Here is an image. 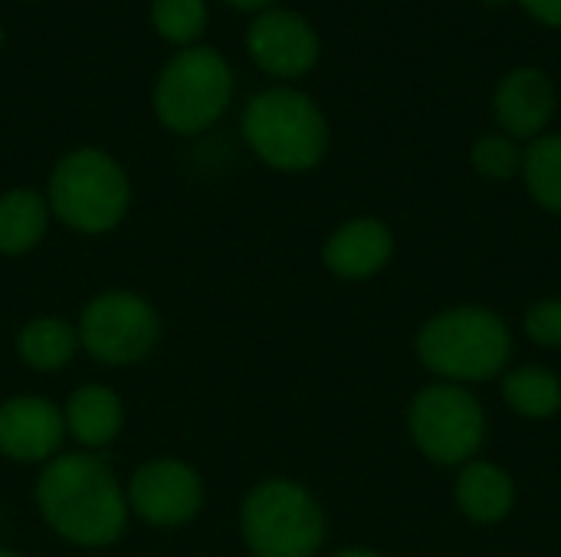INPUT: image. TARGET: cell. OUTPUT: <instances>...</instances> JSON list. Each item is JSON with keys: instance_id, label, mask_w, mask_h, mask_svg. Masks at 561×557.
Wrapping results in <instances>:
<instances>
[{"instance_id": "4316f807", "label": "cell", "mask_w": 561, "mask_h": 557, "mask_svg": "<svg viewBox=\"0 0 561 557\" xmlns=\"http://www.w3.org/2000/svg\"><path fill=\"white\" fill-rule=\"evenodd\" d=\"M0 557H20V555H13V552H3V548H0Z\"/></svg>"}, {"instance_id": "30bf717a", "label": "cell", "mask_w": 561, "mask_h": 557, "mask_svg": "<svg viewBox=\"0 0 561 557\" xmlns=\"http://www.w3.org/2000/svg\"><path fill=\"white\" fill-rule=\"evenodd\" d=\"M247 46L256 66L279 79H299L319 59L316 30L293 10H263L247 30Z\"/></svg>"}, {"instance_id": "4fadbf2b", "label": "cell", "mask_w": 561, "mask_h": 557, "mask_svg": "<svg viewBox=\"0 0 561 557\" xmlns=\"http://www.w3.org/2000/svg\"><path fill=\"white\" fill-rule=\"evenodd\" d=\"M391 253H394L391 230L375 217H358L329 236L322 259L329 272H335L339 279H368L391 263Z\"/></svg>"}, {"instance_id": "5bb4252c", "label": "cell", "mask_w": 561, "mask_h": 557, "mask_svg": "<svg viewBox=\"0 0 561 557\" xmlns=\"http://www.w3.org/2000/svg\"><path fill=\"white\" fill-rule=\"evenodd\" d=\"M457 509L477 522V525H496L513 512L516 502V486L513 476L496 466V463H467L457 476V489H454Z\"/></svg>"}, {"instance_id": "8992f818", "label": "cell", "mask_w": 561, "mask_h": 557, "mask_svg": "<svg viewBox=\"0 0 561 557\" xmlns=\"http://www.w3.org/2000/svg\"><path fill=\"white\" fill-rule=\"evenodd\" d=\"M230 95H233L230 66L220 59V53L207 46H194L178 53L164 66L154 89V112L171 131L194 135L224 115Z\"/></svg>"}, {"instance_id": "cb8c5ba5", "label": "cell", "mask_w": 561, "mask_h": 557, "mask_svg": "<svg viewBox=\"0 0 561 557\" xmlns=\"http://www.w3.org/2000/svg\"><path fill=\"white\" fill-rule=\"evenodd\" d=\"M332 557H381L378 552H371V548H345V552H339V555Z\"/></svg>"}, {"instance_id": "3957f363", "label": "cell", "mask_w": 561, "mask_h": 557, "mask_svg": "<svg viewBox=\"0 0 561 557\" xmlns=\"http://www.w3.org/2000/svg\"><path fill=\"white\" fill-rule=\"evenodd\" d=\"M250 148L276 171H309L329 148V125L319 105L296 89H266L243 112Z\"/></svg>"}, {"instance_id": "d4e9b609", "label": "cell", "mask_w": 561, "mask_h": 557, "mask_svg": "<svg viewBox=\"0 0 561 557\" xmlns=\"http://www.w3.org/2000/svg\"><path fill=\"white\" fill-rule=\"evenodd\" d=\"M227 3H233V7H240V10H260V7H266L270 0H227Z\"/></svg>"}, {"instance_id": "277c9868", "label": "cell", "mask_w": 561, "mask_h": 557, "mask_svg": "<svg viewBox=\"0 0 561 557\" xmlns=\"http://www.w3.org/2000/svg\"><path fill=\"white\" fill-rule=\"evenodd\" d=\"M247 548L256 557H316L325 542V515L309 489L289 479L260 483L240 512Z\"/></svg>"}, {"instance_id": "603a6c76", "label": "cell", "mask_w": 561, "mask_h": 557, "mask_svg": "<svg viewBox=\"0 0 561 557\" xmlns=\"http://www.w3.org/2000/svg\"><path fill=\"white\" fill-rule=\"evenodd\" d=\"M526 7V13L546 26H559L561 30V0H519Z\"/></svg>"}, {"instance_id": "7c38bea8", "label": "cell", "mask_w": 561, "mask_h": 557, "mask_svg": "<svg viewBox=\"0 0 561 557\" xmlns=\"http://www.w3.org/2000/svg\"><path fill=\"white\" fill-rule=\"evenodd\" d=\"M66 433L62 414L43 397H10L0 404V453L20 463L56 456Z\"/></svg>"}, {"instance_id": "2e32d148", "label": "cell", "mask_w": 561, "mask_h": 557, "mask_svg": "<svg viewBox=\"0 0 561 557\" xmlns=\"http://www.w3.org/2000/svg\"><path fill=\"white\" fill-rule=\"evenodd\" d=\"M79 348V332L62 318H33L16 338L20 361L39 374L59 371L72 361Z\"/></svg>"}, {"instance_id": "7a4b0ae2", "label": "cell", "mask_w": 561, "mask_h": 557, "mask_svg": "<svg viewBox=\"0 0 561 557\" xmlns=\"http://www.w3.org/2000/svg\"><path fill=\"white\" fill-rule=\"evenodd\" d=\"M513 355V335L493 309L457 305L424 322L417 335L421 364L447 384L500 378Z\"/></svg>"}, {"instance_id": "44dd1931", "label": "cell", "mask_w": 561, "mask_h": 557, "mask_svg": "<svg viewBox=\"0 0 561 557\" xmlns=\"http://www.w3.org/2000/svg\"><path fill=\"white\" fill-rule=\"evenodd\" d=\"M473 171L486 181H510L523 171V151L510 135H480L470 151Z\"/></svg>"}, {"instance_id": "ac0fdd59", "label": "cell", "mask_w": 561, "mask_h": 557, "mask_svg": "<svg viewBox=\"0 0 561 557\" xmlns=\"http://www.w3.org/2000/svg\"><path fill=\"white\" fill-rule=\"evenodd\" d=\"M506 404L526 420H549L561 410V381L549 368H516L503 378Z\"/></svg>"}, {"instance_id": "5b68a950", "label": "cell", "mask_w": 561, "mask_h": 557, "mask_svg": "<svg viewBox=\"0 0 561 557\" xmlns=\"http://www.w3.org/2000/svg\"><path fill=\"white\" fill-rule=\"evenodd\" d=\"M131 200L125 171L102 151L82 148L66 154L49 177L53 213L79 233L112 230Z\"/></svg>"}, {"instance_id": "7402d4cb", "label": "cell", "mask_w": 561, "mask_h": 557, "mask_svg": "<svg viewBox=\"0 0 561 557\" xmlns=\"http://www.w3.org/2000/svg\"><path fill=\"white\" fill-rule=\"evenodd\" d=\"M526 335L549 348L559 351L561 348V299H542L526 312Z\"/></svg>"}, {"instance_id": "e0dca14e", "label": "cell", "mask_w": 561, "mask_h": 557, "mask_svg": "<svg viewBox=\"0 0 561 557\" xmlns=\"http://www.w3.org/2000/svg\"><path fill=\"white\" fill-rule=\"evenodd\" d=\"M49 207L33 190H10L0 197V253L20 256L46 233Z\"/></svg>"}, {"instance_id": "9c48e42d", "label": "cell", "mask_w": 561, "mask_h": 557, "mask_svg": "<svg viewBox=\"0 0 561 557\" xmlns=\"http://www.w3.org/2000/svg\"><path fill=\"white\" fill-rule=\"evenodd\" d=\"M204 502L201 476L178 460L145 463L128 486V506L158 529H178L197 515Z\"/></svg>"}, {"instance_id": "9a60e30c", "label": "cell", "mask_w": 561, "mask_h": 557, "mask_svg": "<svg viewBox=\"0 0 561 557\" xmlns=\"http://www.w3.org/2000/svg\"><path fill=\"white\" fill-rule=\"evenodd\" d=\"M122 401L115 397V391L102 387V384H85L69 397L66 407V430L89 450H99L105 443H112L122 430Z\"/></svg>"}, {"instance_id": "d6986e66", "label": "cell", "mask_w": 561, "mask_h": 557, "mask_svg": "<svg viewBox=\"0 0 561 557\" xmlns=\"http://www.w3.org/2000/svg\"><path fill=\"white\" fill-rule=\"evenodd\" d=\"M523 177L533 200L561 213V135H539L523 151Z\"/></svg>"}, {"instance_id": "ba28073f", "label": "cell", "mask_w": 561, "mask_h": 557, "mask_svg": "<svg viewBox=\"0 0 561 557\" xmlns=\"http://www.w3.org/2000/svg\"><path fill=\"white\" fill-rule=\"evenodd\" d=\"M158 315L135 292H105L79 318L82 348L102 364H135L158 345Z\"/></svg>"}, {"instance_id": "6da1fadb", "label": "cell", "mask_w": 561, "mask_h": 557, "mask_svg": "<svg viewBox=\"0 0 561 557\" xmlns=\"http://www.w3.org/2000/svg\"><path fill=\"white\" fill-rule=\"evenodd\" d=\"M36 506L56 535L82 548L112 545L128 522V499L92 453L53 456L36 483Z\"/></svg>"}, {"instance_id": "ffe728a7", "label": "cell", "mask_w": 561, "mask_h": 557, "mask_svg": "<svg viewBox=\"0 0 561 557\" xmlns=\"http://www.w3.org/2000/svg\"><path fill=\"white\" fill-rule=\"evenodd\" d=\"M154 30L168 43H194L207 26L204 0H154Z\"/></svg>"}, {"instance_id": "8fae6325", "label": "cell", "mask_w": 561, "mask_h": 557, "mask_svg": "<svg viewBox=\"0 0 561 557\" xmlns=\"http://www.w3.org/2000/svg\"><path fill=\"white\" fill-rule=\"evenodd\" d=\"M493 112L503 135L516 138H539L556 115V85L536 66H519L503 76L493 95Z\"/></svg>"}, {"instance_id": "52a82bcc", "label": "cell", "mask_w": 561, "mask_h": 557, "mask_svg": "<svg viewBox=\"0 0 561 557\" xmlns=\"http://www.w3.org/2000/svg\"><path fill=\"white\" fill-rule=\"evenodd\" d=\"M408 430L417 450L440 463L460 466L477 456L486 440V414L480 401L463 384H431L424 387L408 410Z\"/></svg>"}, {"instance_id": "484cf974", "label": "cell", "mask_w": 561, "mask_h": 557, "mask_svg": "<svg viewBox=\"0 0 561 557\" xmlns=\"http://www.w3.org/2000/svg\"><path fill=\"white\" fill-rule=\"evenodd\" d=\"M483 3H490V7H503V3H510V0H483Z\"/></svg>"}]
</instances>
